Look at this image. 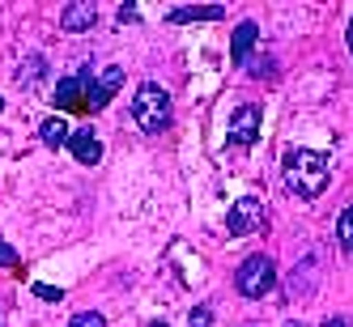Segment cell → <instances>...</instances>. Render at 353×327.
I'll return each instance as SVG.
<instances>
[{
    "instance_id": "obj_1",
    "label": "cell",
    "mask_w": 353,
    "mask_h": 327,
    "mask_svg": "<svg viewBox=\"0 0 353 327\" xmlns=\"http://www.w3.org/2000/svg\"><path fill=\"white\" fill-rule=\"evenodd\" d=\"M327 179H332V166L319 149H285V187L298 200H315L323 196Z\"/></svg>"
},
{
    "instance_id": "obj_2",
    "label": "cell",
    "mask_w": 353,
    "mask_h": 327,
    "mask_svg": "<svg viewBox=\"0 0 353 327\" xmlns=\"http://www.w3.org/2000/svg\"><path fill=\"white\" fill-rule=\"evenodd\" d=\"M170 94L158 85V81H145L141 89H137V98H132V119L141 123V132H149V136H158V132H166L170 128Z\"/></svg>"
},
{
    "instance_id": "obj_3",
    "label": "cell",
    "mask_w": 353,
    "mask_h": 327,
    "mask_svg": "<svg viewBox=\"0 0 353 327\" xmlns=\"http://www.w3.org/2000/svg\"><path fill=\"white\" fill-rule=\"evenodd\" d=\"M77 81H81V111H103L111 98H115V89L123 85V68L119 64H107V68H90V64H81L77 68Z\"/></svg>"
},
{
    "instance_id": "obj_4",
    "label": "cell",
    "mask_w": 353,
    "mask_h": 327,
    "mask_svg": "<svg viewBox=\"0 0 353 327\" xmlns=\"http://www.w3.org/2000/svg\"><path fill=\"white\" fill-rule=\"evenodd\" d=\"M234 285H239V293L251 297V302L268 297V293L276 289V264H272V255H264V251L247 255V260L239 264V272H234Z\"/></svg>"
},
{
    "instance_id": "obj_5",
    "label": "cell",
    "mask_w": 353,
    "mask_h": 327,
    "mask_svg": "<svg viewBox=\"0 0 353 327\" xmlns=\"http://www.w3.org/2000/svg\"><path fill=\"white\" fill-rule=\"evenodd\" d=\"M264 225V204L256 196H243L230 204V217H225V230H230V238H247V234H256Z\"/></svg>"
},
{
    "instance_id": "obj_6",
    "label": "cell",
    "mask_w": 353,
    "mask_h": 327,
    "mask_svg": "<svg viewBox=\"0 0 353 327\" xmlns=\"http://www.w3.org/2000/svg\"><path fill=\"white\" fill-rule=\"evenodd\" d=\"M230 145L234 149H247V145H256V136H260V107L256 103H239L234 107V115H230Z\"/></svg>"
},
{
    "instance_id": "obj_7",
    "label": "cell",
    "mask_w": 353,
    "mask_h": 327,
    "mask_svg": "<svg viewBox=\"0 0 353 327\" xmlns=\"http://www.w3.org/2000/svg\"><path fill=\"white\" fill-rule=\"evenodd\" d=\"M94 21H98L94 0H68V5L60 9V30H68V34H85Z\"/></svg>"
},
{
    "instance_id": "obj_8",
    "label": "cell",
    "mask_w": 353,
    "mask_h": 327,
    "mask_svg": "<svg viewBox=\"0 0 353 327\" xmlns=\"http://www.w3.org/2000/svg\"><path fill=\"white\" fill-rule=\"evenodd\" d=\"M68 149H72V158H77L81 166L103 162V140H98V132H94V128H77V132H68Z\"/></svg>"
},
{
    "instance_id": "obj_9",
    "label": "cell",
    "mask_w": 353,
    "mask_h": 327,
    "mask_svg": "<svg viewBox=\"0 0 353 327\" xmlns=\"http://www.w3.org/2000/svg\"><path fill=\"white\" fill-rule=\"evenodd\" d=\"M256 43H260V26H256V21H239L234 39H230V60H234V68L247 64V56H251V47H256Z\"/></svg>"
},
{
    "instance_id": "obj_10",
    "label": "cell",
    "mask_w": 353,
    "mask_h": 327,
    "mask_svg": "<svg viewBox=\"0 0 353 327\" xmlns=\"http://www.w3.org/2000/svg\"><path fill=\"white\" fill-rule=\"evenodd\" d=\"M52 107H56V111H81V81H77V72H72V77H64V81H56Z\"/></svg>"
},
{
    "instance_id": "obj_11",
    "label": "cell",
    "mask_w": 353,
    "mask_h": 327,
    "mask_svg": "<svg viewBox=\"0 0 353 327\" xmlns=\"http://www.w3.org/2000/svg\"><path fill=\"white\" fill-rule=\"evenodd\" d=\"M225 9L221 5H183V9H170L174 26H188V21H221Z\"/></svg>"
},
{
    "instance_id": "obj_12",
    "label": "cell",
    "mask_w": 353,
    "mask_h": 327,
    "mask_svg": "<svg viewBox=\"0 0 353 327\" xmlns=\"http://www.w3.org/2000/svg\"><path fill=\"white\" fill-rule=\"evenodd\" d=\"M315 268H319V260H315V255H307V260L298 264V272L290 276V289H294V293H311V289H315V276H319Z\"/></svg>"
},
{
    "instance_id": "obj_13",
    "label": "cell",
    "mask_w": 353,
    "mask_h": 327,
    "mask_svg": "<svg viewBox=\"0 0 353 327\" xmlns=\"http://www.w3.org/2000/svg\"><path fill=\"white\" fill-rule=\"evenodd\" d=\"M43 72H47V60L43 56H26V60H21V68H17V85L21 89H34L43 81Z\"/></svg>"
},
{
    "instance_id": "obj_14",
    "label": "cell",
    "mask_w": 353,
    "mask_h": 327,
    "mask_svg": "<svg viewBox=\"0 0 353 327\" xmlns=\"http://www.w3.org/2000/svg\"><path fill=\"white\" fill-rule=\"evenodd\" d=\"M39 136H43V145H47V149H60V145H68V123H64V115H52V119H43Z\"/></svg>"
},
{
    "instance_id": "obj_15",
    "label": "cell",
    "mask_w": 353,
    "mask_h": 327,
    "mask_svg": "<svg viewBox=\"0 0 353 327\" xmlns=\"http://www.w3.org/2000/svg\"><path fill=\"white\" fill-rule=\"evenodd\" d=\"M336 238H341V246L353 255V204L341 213V221H336Z\"/></svg>"
},
{
    "instance_id": "obj_16",
    "label": "cell",
    "mask_w": 353,
    "mask_h": 327,
    "mask_svg": "<svg viewBox=\"0 0 353 327\" xmlns=\"http://www.w3.org/2000/svg\"><path fill=\"white\" fill-rule=\"evenodd\" d=\"M68 327H107V319H103V315H94V310H81V315H72Z\"/></svg>"
},
{
    "instance_id": "obj_17",
    "label": "cell",
    "mask_w": 353,
    "mask_h": 327,
    "mask_svg": "<svg viewBox=\"0 0 353 327\" xmlns=\"http://www.w3.org/2000/svg\"><path fill=\"white\" fill-rule=\"evenodd\" d=\"M188 327H213V310H209V306H196V310L188 315Z\"/></svg>"
},
{
    "instance_id": "obj_18",
    "label": "cell",
    "mask_w": 353,
    "mask_h": 327,
    "mask_svg": "<svg viewBox=\"0 0 353 327\" xmlns=\"http://www.w3.org/2000/svg\"><path fill=\"white\" fill-rule=\"evenodd\" d=\"M34 297H43V302H64V289L60 285H34Z\"/></svg>"
},
{
    "instance_id": "obj_19",
    "label": "cell",
    "mask_w": 353,
    "mask_h": 327,
    "mask_svg": "<svg viewBox=\"0 0 353 327\" xmlns=\"http://www.w3.org/2000/svg\"><path fill=\"white\" fill-rule=\"evenodd\" d=\"M0 264H5V268H21V260H17V251H13L9 242H0Z\"/></svg>"
},
{
    "instance_id": "obj_20",
    "label": "cell",
    "mask_w": 353,
    "mask_h": 327,
    "mask_svg": "<svg viewBox=\"0 0 353 327\" xmlns=\"http://www.w3.org/2000/svg\"><path fill=\"white\" fill-rule=\"evenodd\" d=\"M137 17H141V13H137L132 5H119V21H137Z\"/></svg>"
},
{
    "instance_id": "obj_21",
    "label": "cell",
    "mask_w": 353,
    "mask_h": 327,
    "mask_svg": "<svg viewBox=\"0 0 353 327\" xmlns=\"http://www.w3.org/2000/svg\"><path fill=\"white\" fill-rule=\"evenodd\" d=\"M323 327H349L345 319H323Z\"/></svg>"
},
{
    "instance_id": "obj_22",
    "label": "cell",
    "mask_w": 353,
    "mask_h": 327,
    "mask_svg": "<svg viewBox=\"0 0 353 327\" xmlns=\"http://www.w3.org/2000/svg\"><path fill=\"white\" fill-rule=\"evenodd\" d=\"M345 39H349V47H353V17H349V34H345Z\"/></svg>"
},
{
    "instance_id": "obj_23",
    "label": "cell",
    "mask_w": 353,
    "mask_h": 327,
    "mask_svg": "<svg viewBox=\"0 0 353 327\" xmlns=\"http://www.w3.org/2000/svg\"><path fill=\"white\" fill-rule=\"evenodd\" d=\"M285 327H307V323H298V319H290V323H285Z\"/></svg>"
},
{
    "instance_id": "obj_24",
    "label": "cell",
    "mask_w": 353,
    "mask_h": 327,
    "mask_svg": "<svg viewBox=\"0 0 353 327\" xmlns=\"http://www.w3.org/2000/svg\"><path fill=\"white\" fill-rule=\"evenodd\" d=\"M149 327H166V323H162V319H158V323H149Z\"/></svg>"
},
{
    "instance_id": "obj_25",
    "label": "cell",
    "mask_w": 353,
    "mask_h": 327,
    "mask_svg": "<svg viewBox=\"0 0 353 327\" xmlns=\"http://www.w3.org/2000/svg\"><path fill=\"white\" fill-rule=\"evenodd\" d=\"M0 111H5V98H0Z\"/></svg>"
},
{
    "instance_id": "obj_26",
    "label": "cell",
    "mask_w": 353,
    "mask_h": 327,
    "mask_svg": "<svg viewBox=\"0 0 353 327\" xmlns=\"http://www.w3.org/2000/svg\"><path fill=\"white\" fill-rule=\"evenodd\" d=\"M247 327H256V323H247Z\"/></svg>"
}]
</instances>
